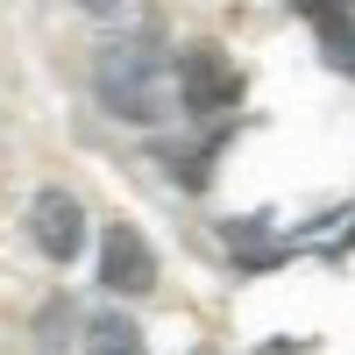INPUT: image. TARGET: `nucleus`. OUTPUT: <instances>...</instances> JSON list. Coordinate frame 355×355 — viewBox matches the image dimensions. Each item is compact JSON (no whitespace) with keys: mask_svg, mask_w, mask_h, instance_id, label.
<instances>
[{"mask_svg":"<svg viewBox=\"0 0 355 355\" xmlns=\"http://www.w3.org/2000/svg\"><path fill=\"white\" fill-rule=\"evenodd\" d=\"M85 355H150V341H142V327L128 313H93L85 320V334H78Z\"/></svg>","mask_w":355,"mask_h":355,"instance_id":"obj_6","label":"nucleus"},{"mask_svg":"<svg viewBox=\"0 0 355 355\" xmlns=\"http://www.w3.org/2000/svg\"><path fill=\"white\" fill-rule=\"evenodd\" d=\"M93 93L114 121L150 128L164 114H178V78H171V50L157 36H114L93 57Z\"/></svg>","mask_w":355,"mask_h":355,"instance_id":"obj_1","label":"nucleus"},{"mask_svg":"<svg viewBox=\"0 0 355 355\" xmlns=\"http://www.w3.org/2000/svg\"><path fill=\"white\" fill-rule=\"evenodd\" d=\"M306 8H327V15H341V21H355V0H306Z\"/></svg>","mask_w":355,"mask_h":355,"instance_id":"obj_9","label":"nucleus"},{"mask_svg":"<svg viewBox=\"0 0 355 355\" xmlns=\"http://www.w3.org/2000/svg\"><path fill=\"white\" fill-rule=\"evenodd\" d=\"M28 242H36L50 263H71L85 249V206L64 185H43L36 199H28Z\"/></svg>","mask_w":355,"mask_h":355,"instance_id":"obj_4","label":"nucleus"},{"mask_svg":"<svg viewBox=\"0 0 355 355\" xmlns=\"http://www.w3.org/2000/svg\"><path fill=\"white\" fill-rule=\"evenodd\" d=\"M100 284L114 299H142V291H157V249L150 234L135 220H107L100 227Z\"/></svg>","mask_w":355,"mask_h":355,"instance_id":"obj_3","label":"nucleus"},{"mask_svg":"<svg viewBox=\"0 0 355 355\" xmlns=\"http://www.w3.org/2000/svg\"><path fill=\"white\" fill-rule=\"evenodd\" d=\"M227 256H234V270L256 277V270H270V263L291 256V234H270L256 214H249V220H227Z\"/></svg>","mask_w":355,"mask_h":355,"instance_id":"obj_5","label":"nucleus"},{"mask_svg":"<svg viewBox=\"0 0 355 355\" xmlns=\"http://www.w3.org/2000/svg\"><path fill=\"white\" fill-rule=\"evenodd\" d=\"M306 15H313V28H320V57H327L334 71L355 78V21H341V15H327V8H306Z\"/></svg>","mask_w":355,"mask_h":355,"instance_id":"obj_8","label":"nucleus"},{"mask_svg":"<svg viewBox=\"0 0 355 355\" xmlns=\"http://www.w3.org/2000/svg\"><path fill=\"white\" fill-rule=\"evenodd\" d=\"M171 78H178V114H192V121H227L242 107V71L214 43H185L171 57Z\"/></svg>","mask_w":355,"mask_h":355,"instance_id":"obj_2","label":"nucleus"},{"mask_svg":"<svg viewBox=\"0 0 355 355\" xmlns=\"http://www.w3.org/2000/svg\"><path fill=\"white\" fill-rule=\"evenodd\" d=\"M78 8H114V0H78Z\"/></svg>","mask_w":355,"mask_h":355,"instance_id":"obj_10","label":"nucleus"},{"mask_svg":"<svg viewBox=\"0 0 355 355\" xmlns=\"http://www.w3.org/2000/svg\"><path fill=\"white\" fill-rule=\"evenodd\" d=\"M220 142H227V128L214 121V128H206V135L192 142V150H164L171 178H178V185H185V192H206V178H214V157H220Z\"/></svg>","mask_w":355,"mask_h":355,"instance_id":"obj_7","label":"nucleus"}]
</instances>
